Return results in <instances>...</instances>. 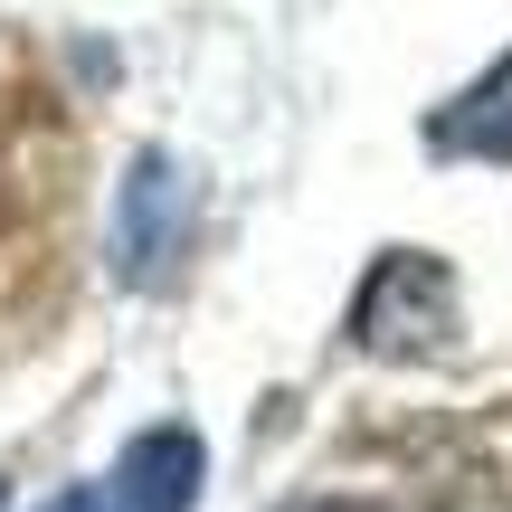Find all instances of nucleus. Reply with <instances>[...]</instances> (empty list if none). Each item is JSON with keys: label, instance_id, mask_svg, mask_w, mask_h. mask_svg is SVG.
<instances>
[{"label": "nucleus", "instance_id": "1", "mask_svg": "<svg viewBox=\"0 0 512 512\" xmlns=\"http://www.w3.org/2000/svg\"><path fill=\"white\" fill-rule=\"evenodd\" d=\"M351 342L380 351V361H427V351L456 342V275L418 247H389L370 266V285L351 294Z\"/></svg>", "mask_w": 512, "mask_h": 512}, {"label": "nucleus", "instance_id": "2", "mask_svg": "<svg viewBox=\"0 0 512 512\" xmlns=\"http://www.w3.org/2000/svg\"><path fill=\"white\" fill-rule=\"evenodd\" d=\"M190 228H200V200H190L181 162L171 152H143L124 171V190H114V275L133 294L171 285V266L190 256Z\"/></svg>", "mask_w": 512, "mask_h": 512}, {"label": "nucleus", "instance_id": "3", "mask_svg": "<svg viewBox=\"0 0 512 512\" xmlns=\"http://www.w3.org/2000/svg\"><path fill=\"white\" fill-rule=\"evenodd\" d=\"M200 484H209V446L190 427H143L124 446V465H114V503L124 512H190Z\"/></svg>", "mask_w": 512, "mask_h": 512}, {"label": "nucleus", "instance_id": "4", "mask_svg": "<svg viewBox=\"0 0 512 512\" xmlns=\"http://www.w3.org/2000/svg\"><path fill=\"white\" fill-rule=\"evenodd\" d=\"M427 152H446V162H512V57L484 67L456 105H437Z\"/></svg>", "mask_w": 512, "mask_h": 512}, {"label": "nucleus", "instance_id": "5", "mask_svg": "<svg viewBox=\"0 0 512 512\" xmlns=\"http://www.w3.org/2000/svg\"><path fill=\"white\" fill-rule=\"evenodd\" d=\"M48 512H124V503H114V494H95V484H76V494H57Z\"/></svg>", "mask_w": 512, "mask_h": 512}, {"label": "nucleus", "instance_id": "6", "mask_svg": "<svg viewBox=\"0 0 512 512\" xmlns=\"http://www.w3.org/2000/svg\"><path fill=\"white\" fill-rule=\"evenodd\" d=\"M285 512H380V503H351V494H323V503H285Z\"/></svg>", "mask_w": 512, "mask_h": 512}, {"label": "nucleus", "instance_id": "7", "mask_svg": "<svg viewBox=\"0 0 512 512\" xmlns=\"http://www.w3.org/2000/svg\"><path fill=\"white\" fill-rule=\"evenodd\" d=\"M0 512H10V494H0Z\"/></svg>", "mask_w": 512, "mask_h": 512}]
</instances>
